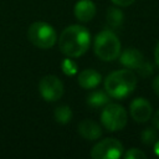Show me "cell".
<instances>
[{"mask_svg": "<svg viewBox=\"0 0 159 159\" xmlns=\"http://www.w3.org/2000/svg\"><path fill=\"white\" fill-rule=\"evenodd\" d=\"M60 51L71 58L80 57L87 52L91 45L89 31L81 25L67 26L57 39Z\"/></svg>", "mask_w": 159, "mask_h": 159, "instance_id": "obj_1", "label": "cell"}, {"mask_svg": "<svg viewBox=\"0 0 159 159\" xmlns=\"http://www.w3.org/2000/svg\"><path fill=\"white\" fill-rule=\"evenodd\" d=\"M152 87H153V91L155 92V94L159 97V76H157L152 83Z\"/></svg>", "mask_w": 159, "mask_h": 159, "instance_id": "obj_21", "label": "cell"}, {"mask_svg": "<svg viewBox=\"0 0 159 159\" xmlns=\"http://www.w3.org/2000/svg\"><path fill=\"white\" fill-rule=\"evenodd\" d=\"M128 120L127 111L117 103H108L101 113V123L109 132H117L125 127Z\"/></svg>", "mask_w": 159, "mask_h": 159, "instance_id": "obj_5", "label": "cell"}, {"mask_svg": "<svg viewBox=\"0 0 159 159\" xmlns=\"http://www.w3.org/2000/svg\"><path fill=\"white\" fill-rule=\"evenodd\" d=\"M78 133L86 140H96L102 135V128L92 119H83L78 124Z\"/></svg>", "mask_w": 159, "mask_h": 159, "instance_id": "obj_11", "label": "cell"}, {"mask_svg": "<svg viewBox=\"0 0 159 159\" xmlns=\"http://www.w3.org/2000/svg\"><path fill=\"white\" fill-rule=\"evenodd\" d=\"M119 62L129 70H138L140 65L144 62V57L142 52L134 47H128L123 52L119 53Z\"/></svg>", "mask_w": 159, "mask_h": 159, "instance_id": "obj_9", "label": "cell"}, {"mask_svg": "<svg viewBox=\"0 0 159 159\" xmlns=\"http://www.w3.org/2000/svg\"><path fill=\"white\" fill-rule=\"evenodd\" d=\"M94 53L103 61H113L119 57L120 41L112 30H102L94 37Z\"/></svg>", "mask_w": 159, "mask_h": 159, "instance_id": "obj_3", "label": "cell"}, {"mask_svg": "<svg viewBox=\"0 0 159 159\" xmlns=\"http://www.w3.org/2000/svg\"><path fill=\"white\" fill-rule=\"evenodd\" d=\"M137 86V77L129 68L118 70L109 73L104 80L106 92L116 99L128 97Z\"/></svg>", "mask_w": 159, "mask_h": 159, "instance_id": "obj_2", "label": "cell"}, {"mask_svg": "<svg viewBox=\"0 0 159 159\" xmlns=\"http://www.w3.org/2000/svg\"><path fill=\"white\" fill-rule=\"evenodd\" d=\"M106 19H107L108 26H109L111 29L116 30V29H119V27L123 25L124 15H123L122 10H119L118 7H109L108 11H107Z\"/></svg>", "mask_w": 159, "mask_h": 159, "instance_id": "obj_14", "label": "cell"}, {"mask_svg": "<svg viewBox=\"0 0 159 159\" xmlns=\"http://www.w3.org/2000/svg\"><path fill=\"white\" fill-rule=\"evenodd\" d=\"M152 112L153 111H152L150 103L143 97L134 98L130 102V106H129L130 117L138 123H145L148 119H150Z\"/></svg>", "mask_w": 159, "mask_h": 159, "instance_id": "obj_8", "label": "cell"}, {"mask_svg": "<svg viewBox=\"0 0 159 159\" xmlns=\"http://www.w3.org/2000/svg\"><path fill=\"white\" fill-rule=\"evenodd\" d=\"M140 139L147 145H154V143L158 140V133L154 128H145L140 134Z\"/></svg>", "mask_w": 159, "mask_h": 159, "instance_id": "obj_17", "label": "cell"}, {"mask_svg": "<svg viewBox=\"0 0 159 159\" xmlns=\"http://www.w3.org/2000/svg\"><path fill=\"white\" fill-rule=\"evenodd\" d=\"M153 124H154V127H155L157 129H159V109H158V111L155 112V114H154Z\"/></svg>", "mask_w": 159, "mask_h": 159, "instance_id": "obj_23", "label": "cell"}, {"mask_svg": "<svg viewBox=\"0 0 159 159\" xmlns=\"http://www.w3.org/2000/svg\"><path fill=\"white\" fill-rule=\"evenodd\" d=\"M27 39L34 46L47 50L57 42V34L50 24L45 21H36L30 25L27 30Z\"/></svg>", "mask_w": 159, "mask_h": 159, "instance_id": "obj_4", "label": "cell"}, {"mask_svg": "<svg viewBox=\"0 0 159 159\" xmlns=\"http://www.w3.org/2000/svg\"><path fill=\"white\" fill-rule=\"evenodd\" d=\"M154 152H155V154L159 157V139L154 143Z\"/></svg>", "mask_w": 159, "mask_h": 159, "instance_id": "obj_24", "label": "cell"}, {"mask_svg": "<svg viewBox=\"0 0 159 159\" xmlns=\"http://www.w3.org/2000/svg\"><path fill=\"white\" fill-rule=\"evenodd\" d=\"M53 118L60 124H67L72 119V109L67 104H62L55 108Z\"/></svg>", "mask_w": 159, "mask_h": 159, "instance_id": "obj_15", "label": "cell"}, {"mask_svg": "<svg viewBox=\"0 0 159 159\" xmlns=\"http://www.w3.org/2000/svg\"><path fill=\"white\" fill-rule=\"evenodd\" d=\"M135 0H112V2L117 6H122V7H125V6H129L134 2Z\"/></svg>", "mask_w": 159, "mask_h": 159, "instance_id": "obj_20", "label": "cell"}, {"mask_svg": "<svg viewBox=\"0 0 159 159\" xmlns=\"http://www.w3.org/2000/svg\"><path fill=\"white\" fill-rule=\"evenodd\" d=\"M111 96L103 91H93L87 96V104L92 108H102L109 103Z\"/></svg>", "mask_w": 159, "mask_h": 159, "instance_id": "obj_13", "label": "cell"}, {"mask_svg": "<svg viewBox=\"0 0 159 159\" xmlns=\"http://www.w3.org/2000/svg\"><path fill=\"white\" fill-rule=\"evenodd\" d=\"M137 71H138V73H139L142 77H148V76L152 75V72H153V67H152V65H150L149 62L144 61Z\"/></svg>", "mask_w": 159, "mask_h": 159, "instance_id": "obj_19", "label": "cell"}, {"mask_svg": "<svg viewBox=\"0 0 159 159\" xmlns=\"http://www.w3.org/2000/svg\"><path fill=\"white\" fill-rule=\"evenodd\" d=\"M123 155V145L116 138H106L93 145L91 157L93 159H118Z\"/></svg>", "mask_w": 159, "mask_h": 159, "instance_id": "obj_6", "label": "cell"}, {"mask_svg": "<svg viewBox=\"0 0 159 159\" xmlns=\"http://www.w3.org/2000/svg\"><path fill=\"white\" fill-rule=\"evenodd\" d=\"M154 60H155L157 66L159 67V41H158V43L155 46V50H154Z\"/></svg>", "mask_w": 159, "mask_h": 159, "instance_id": "obj_22", "label": "cell"}, {"mask_svg": "<svg viewBox=\"0 0 159 159\" xmlns=\"http://www.w3.org/2000/svg\"><path fill=\"white\" fill-rule=\"evenodd\" d=\"M102 81V76L93 68H86L78 75V84L84 89L96 88Z\"/></svg>", "mask_w": 159, "mask_h": 159, "instance_id": "obj_12", "label": "cell"}, {"mask_svg": "<svg viewBox=\"0 0 159 159\" xmlns=\"http://www.w3.org/2000/svg\"><path fill=\"white\" fill-rule=\"evenodd\" d=\"M39 91L46 102H56L63 94V83L57 76L47 75L40 80Z\"/></svg>", "mask_w": 159, "mask_h": 159, "instance_id": "obj_7", "label": "cell"}, {"mask_svg": "<svg viewBox=\"0 0 159 159\" xmlns=\"http://www.w3.org/2000/svg\"><path fill=\"white\" fill-rule=\"evenodd\" d=\"M125 159H145L147 154L138 148H130L124 153Z\"/></svg>", "mask_w": 159, "mask_h": 159, "instance_id": "obj_18", "label": "cell"}, {"mask_svg": "<svg viewBox=\"0 0 159 159\" xmlns=\"http://www.w3.org/2000/svg\"><path fill=\"white\" fill-rule=\"evenodd\" d=\"M61 70L66 76H75L78 72V67L71 57H67L61 62Z\"/></svg>", "mask_w": 159, "mask_h": 159, "instance_id": "obj_16", "label": "cell"}, {"mask_svg": "<svg viewBox=\"0 0 159 159\" xmlns=\"http://www.w3.org/2000/svg\"><path fill=\"white\" fill-rule=\"evenodd\" d=\"M73 12L78 21L88 22L96 15V5L92 0H78L75 4Z\"/></svg>", "mask_w": 159, "mask_h": 159, "instance_id": "obj_10", "label": "cell"}]
</instances>
